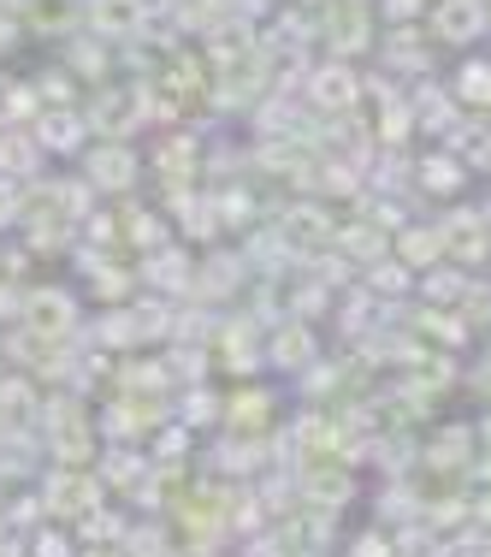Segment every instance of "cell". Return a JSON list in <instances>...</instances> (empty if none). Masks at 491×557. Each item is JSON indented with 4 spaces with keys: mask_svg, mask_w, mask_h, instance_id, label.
<instances>
[{
    "mask_svg": "<svg viewBox=\"0 0 491 557\" xmlns=\"http://www.w3.org/2000/svg\"><path fill=\"white\" fill-rule=\"evenodd\" d=\"M302 101L314 113H350L362 101V77H355L350 60H331V65H314L309 84H302Z\"/></svg>",
    "mask_w": 491,
    "mask_h": 557,
    "instance_id": "1",
    "label": "cell"
},
{
    "mask_svg": "<svg viewBox=\"0 0 491 557\" xmlns=\"http://www.w3.org/2000/svg\"><path fill=\"white\" fill-rule=\"evenodd\" d=\"M320 36H326V48H331L338 60L362 54V48L374 42V12H367V0H331Z\"/></svg>",
    "mask_w": 491,
    "mask_h": 557,
    "instance_id": "2",
    "label": "cell"
},
{
    "mask_svg": "<svg viewBox=\"0 0 491 557\" xmlns=\"http://www.w3.org/2000/svg\"><path fill=\"white\" fill-rule=\"evenodd\" d=\"M486 24H491L486 0H438V7H432V36H438V42H450V48L480 42Z\"/></svg>",
    "mask_w": 491,
    "mask_h": 557,
    "instance_id": "3",
    "label": "cell"
},
{
    "mask_svg": "<svg viewBox=\"0 0 491 557\" xmlns=\"http://www.w3.org/2000/svg\"><path fill=\"white\" fill-rule=\"evenodd\" d=\"M273 237L290 249V256H314V249H326V244H331V220L320 214V208L302 202V208H290V214L278 220V232H273Z\"/></svg>",
    "mask_w": 491,
    "mask_h": 557,
    "instance_id": "4",
    "label": "cell"
},
{
    "mask_svg": "<svg viewBox=\"0 0 491 557\" xmlns=\"http://www.w3.org/2000/svg\"><path fill=\"white\" fill-rule=\"evenodd\" d=\"M24 321H30V333H42V338H65V333H72V321H77V309H72L65 290H30Z\"/></svg>",
    "mask_w": 491,
    "mask_h": 557,
    "instance_id": "5",
    "label": "cell"
},
{
    "mask_svg": "<svg viewBox=\"0 0 491 557\" xmlns=\"http://www.w3.org/2000/svg\"><path fill=\"white\" fill-rule=\"evenodd\" d=\"M255 24L249 18H219V24H207V54H214L219 65H237V60H249L255 54Z\"/></svg>",
    "mask_w": 491,
    "mask_h": 557,
    "instance_id": "6",
    "label": "cell"
},
{
    "mask_svg": "<svg viewBox=\"0 0 491 557\" xmlns=\"http://www.w3.org/2000/svg\"><path fill=\"white\" fill-rule=\"evenodd\" d=\"M444 249H456L462 261H486L491 256V225L480 214H456L444 225Z\"/></svg>",
    "mask_w": 491,
    "mask_h": 557,
    "instance_id": "7",
    "label": "cell"
},
{
    "mask_svg": "<svg viewBox=\"0 0 491 557\" xmlns=\"http://www.w3.org/2000/svg\"><path fill=\"white\" fill-rule=\"evenodd\" d=\"M396 261L403 268H432L438 256H444V232L438 225H408V232H396Z\"/></svg>",
    "mask_w": 491,
    "mask_h": 557,
    "instance_id": "8",
    "label": "cell"
},
{
    "mask_svg": "<svg viewBox=\"0 0 491 557\" xmlns=\"http://www.w3.org/2000/svg\"><path fill=\"white\" fill-rule=\"evenodd\" d=\"M450 101L456 108H491V60H462L456 84H450Z\"/></svg>",
    "mask_w": 491,
    "mask_h": 557,
    "instance_id": "9",
    "label": "cell"
},
{
    "mask_svg": "<svg viewBox=\"0 0 491 557\" xmlns=\"http://www.w3.org/2000/svg\"><path fill=\"white\" fill-rule=\"evenodd\" d=\"M331 244H338L343 256L367 261V268H374V261L385 256V249H391V244H385V232H379V225H343V232H331Z\"/></svg>",
    "mask_w": 491,
    "mask_h": 557,
    "instance_id": "10",
    "label": "cell"
},
{
    "mask_svg": "<svg viewBox=\"0 0 491 557\" xmlns=\"http://www.w3.org/2000/svg\"><path fill=\"white\" fill-rule=\"evenodd\" d=\"M267 356H273L278 368H302V362L314 356V333H309V326H297V321H290V326H278Z\"/></svg>",
    "mask_w": 491,
    "mask_h": 557,
    "instance_id": "11",
    "label": "cell"
},
{
    "mask_svg": "<svg viewBox=\"0 0 491 557\" xmlns=\"http://www.w3.org/2000/svg\"><path fill=\"white\" fill-rule=\"evenodd\" d=\"M462 178H468V172L456 166V154H432V161H420V184H427L432 196H456Z\"/></svg>",
    "mask_w": 491,
    "mask_h": 557,
    "instance_id": "12",
    "label": "cell"
},
{
    "mask_svg": "<svg viewBox=\"0 0 491 557\" xmlns=\"http://www.w3.org/2000/svg\"><path fill=\"white\" fill-rule=\"evenodd\" d=\"M385 48H391V54H385L391 65H415V72H427V54H420V36L415 30H391V36H385Z\"/></svg>",
    "mask_w": 491,
    "mask_h": 557,
    "instance_id": "13",
    "label": "cell"
},
{
    "mask_svg": "<svg viewBox=\"0 0 491 557\" xmlns=\"http://www.w3.org/2000/svg\"><path fill=\"white\" fill-rule=\"evenodd\" d=\"M309 493L320 504H343L350 498V481H343V469H309Z\"/></svg>",
    "mask_w": 491,
    "mask_h": 557,
    "instance_id": "14",
    "label": "cell"
},
{
    "mask_svg": "<svg viewBox=\"0 0 491 557\" xmlns=\"http://www.w3.org/2000/svg\"><path fill=\"white\" fill-rule=\"evenodd\" d=\"M96 178H101V184L130 178V154H125V143H113V149H101V154H96Z\"/></svg>",
    "mask_w": 491,
    "mask_h": 557,
    "instance_id": "15",
    "label": "cell"
},
{
    "mask_svg": "<svg viewBox=\"0 0 491 557\" xmlns=\"http://www.w3.org/2000/svg\"><path fill=\"white\" fill-rule=\"evenodd\" d=\"M374 290H379V297H396V290H408V268H403V261H374Z\"/></svg>",
    "mask_w": 491,
    "mask_h": 557,
    "instance_id": "16",
    "label": "cell"
},
{
    "mask_svg": "<svg viewBox=\"0 0 491 557\" xmlns=\"http://www.w3.org/2000/svg\"><path fill=\"white\" fill-rule=\"evenodd\" d=\"M427 297H438V302L468 297V278H462V273H432V278H427Z\"/></svg>",
    "mask_w": 491,
    "mask_h": 557,
    "instance_id": "17",
    "label": "cell"
},
{
    "mask_svg": "<svg viewBox=\"0 0 491 557\" xmlns=\"http://www.w3.org/2000/svg\"><path fill=\"white\" fill-rule=\"evenodd\" d=\"M48 137H54V149H77V125H72V119H48Z\"/></svg>",
    "mask_w": 491,
    "mask_h": 557,
    "instance_id": "18",
    "label": "cell"
},
{
    "mask_svg": "<svg viewBox=\"0 0 491 557\" xmlns=\"http://www.w3.org/2000/svg\"><path fill=\"white\" fill-rule=\"evenodd\" d=\"M420 7H427V0H385V18H396V24L408 18V24H415V12H420Z\"/></svg>",
    "mask_w": 491,
    "mask_h": 557,
    "instance_id": "19",
    "label": "cell"
},
{
    "mask_svg": "<svg viewBox=\"0 0 491 557\" xmlns=\"http://www.w3.org/2000/svg\"><path fill=\"white\" fill-rule=\"evenodd\" d=\"M350 557H391V546H385L379 534H362V540L350 546Z\"/></svg>",
    "mask_w": 491,
    "mask_h": 557,
    "instance_id": "20",
    "label": "cell"
},
{
    "mask_svg": "<svg viewBox=\"0 0 491 557\" xmlns=\"http://www.w3.org/2000/svg\"><path fill=\"white\" fill-rule=\"evenodd\" d=\"M7 214H12V190L0 184V220H7Z\"/></svg>",
    "mask_w": 491,
    "mask_h": 557,
    "instance_id": "21",
    "label": "cell"
},
{
    "mask_svg": "<svg viewBox=\"0 0 491 557\" xmlns=\"http://www.w3.org/2000/svg\"><path fill=\"white\" fill-rule=\"evenodd\" d=\"M297 7H302V12H326L331 0H297Z\"/></svg>",
    "mask_w": 491,
    "mask_h": 557,
    "instance_id": "22",
    "label": "cell"
},
{
    "mask_svg": "<svg viewBox=\"0 0 491 557\" xmlns=\"http://www.w3.org/2000/svg\"><path fill=\"white\" fill-rule=\"evenodd\" d=\"M480 516H486V522H491V498H486V504H480Z\"/></svg>",
    "mask_w": 491,
    "mask_h": 557,
    "instance_id": "23",
    "label": "cell"
},
{
    "mask_svg": "<svg viewBox=\"0 0 491 557\" xmlns=\"http://www.w3.org/2000/svg\"><path fill=\"white\" fill-rule=\"evenodd\" d=\"M486 440H491V421H486Z\"/></svg>",
    "mask_w": 491,
    "mask_h": 557,
    "instance_id": "24",
    "label": "cell"
},
{
    "mask_svg": "<svg viewBox=\"0 0 491 557\" xmlns=\"http://www.w3.org/2000/svg\"><path fill=\"white\" fill-rule=\"evenodd\" d=\"M486 12H491V0H486Z\"/></svg>",
    "mask_w": 491,
    "mask_h": 557,
    "instance_id": "25",
    "label": "cell"
},
{
    "mask_svg": "<svg viewBox=\"0 0 491 557\" xmlns=\"http://www.w3.org/2000/svg\"><path fill=\"white\" fill-rule=\"evenodd\" d=\"M486 225H491V220H486Z\"/></svg>",
    "mask_w": 491,
    "mask_h": 557,
    "instance_id": "26",
    "label": "cell"
}]
</instances>
